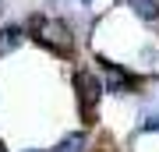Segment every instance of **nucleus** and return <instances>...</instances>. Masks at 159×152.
<instances>
[{
  "mask_svg": "<svg viewBox=\"0 0 159 152\" xmlns=\"http://www.w3.org/2000/svg\"><path fill=\"white\" fill-rule=\"evenodd\" d=\"M138 131H142V135H159V113H145V117L138 120Z\"/></svg>",
  "mask_w": 159,
  "mask_h": 152,
  "instance_id": "423d86ee",
  "label": "nucleus"
},
{
  "mask_svg": "<svg viewBox=\"0 0 159 152\" xmlns=\"http://www.w3.org/2000/svg\"><path fill=\"white\" fill-rule=\"evenodd\" d=\"M25 43H29V32H25L21 21H0V60L18 53Z\"/></svg>",
  "mask_w": 159,
  "mask_h": 152,
  "instance_id": "7ed1b4c3",
  "label": "nucleus"
},
{
  "mask_svg": "<svg viewBox=\"0 0 159 152\" xmlns=\"http://www.w3.org/2000/svg\"><path fill=\"white\" fill-rule=\"evenodd\" d=\"M71 89H74V103H78V113H81V120H85V127H92L96 117H99V103L106 99L99 71L89 67V64H78V67L71 71Z\"/></svg>",
  "mask_w": 159,
  "mask_h": 152,
  "instance_id": "f03ea898",
  "label": "nucleus"
},
{
  "mask_svg": "<svg viewBox=\"0 0 159 152\" xmlns=\"http://www.w3.org/2000/svg\"><path fill=\"white\" fill-rule=\"evenodd\" d=\"M89 149H92L89 127H78V131H67V135L57 141V149H53V152H89Z\"/></svg>",
  "mask_w": 159,
  "mask_h": 152,
  "instance_id": "39448f33",
  "label": "nucleus"
},
{
  "mask_svg": "<svg viewBox=\"0 0 159 152\" xmlns=\"http://www.w3.org/2000/svg\"><path fill=\"white\" fill-rule=\"evenodd\" d=\"M4 4H7V0H0V14H4Z\"/></svg>",
  "mask_w": 159,
  "mask_h": 152,
  "instance_id": "9d476101",
  "label": "nucleus"
},
{
  "mask_svg": "<svg viewBox=\"0 0 159 152\" xmlns=\"http://www.w3.org/2000/svg\"><path fill=\"white\" fill-rule=\"evenodd\" d=\"M127 11L148 28H159V0H127Z\"/></svg>",
  "mask_w": 159,
  "mask_h": 152,
  "instance_id": "20e7f679",
  "label": "nucleus"
},
{
  "mask_svg": "<svg viewBox=\"0 0 159 152\" xmlns=\"http://www.w3.org/2000/svg\"><path fill=\"white\" fill-rule=\"evenodd\" d=\"M0 152H7V145H4V138H0Z\"/></svg>",
  "mask_w": 159,
  "mask_h": 152,
  "instance_id": "1a4fd4ad",
  "label": "nucleus"
},
{
  "mask_svg": "<svg viewBox=\"0 0 159 152\" xmlns=\"http://www.w3.org/2000/svg\"><path fill=\"white\" fill-rule=\"evenodd\" d=\"M21 25L29 32V39L35 46H43L50 57H57V60H74L78 57V32H74V25L67 18L46 14V11H29L21 18Z\"/></svg>",
  "mask_w": 159,
  "mask_h": 152,
  "instance_id": "f257e3e1",
  "label": "nucleus"
},
{
  "mask_svg": "<svg viewBox=\"0 0 159 152\" xmlns=\"http://www.w3.org/2000/svg\"><path fill=\"white\" fill-rule=\"evenodd\" d=\"M46 4H57V0H46Z\"/></svg>",
  "mask_w": 159,
  "mask_h": 152,
  "instance_id": "9b49d317",
  "label": "nucleus"
},
{
  "mask_svg": "<svg viewBox=\"0 0 159 152\" xmlns=\"http://www.w3.org/2000/svg\"><path fill=\"white\" fill-rule=\"evenodd\" d=\"M21 152H46V149H21Z\"/></svg>",
  "mask_w": 159,
  "mask_h": 152,
  "instance_id": "6e6552de",
  "label": "nucleus"
},
{
  "mask_svg": "<svg viewBox=\"0 0 159 152\" xmlns=\"http://www.w3.org/2000/svg\"><path fill=\"white\" fill-rule=\"evenodd\" d=\"M81 7H85V11H92V7H96V0H78Z\"/></svg>",
  "mask_w": 159,
  "mask_h": 152,
  "instance_id": "0eeeda50",
  "label": "nucleus"
}]
</instances>
